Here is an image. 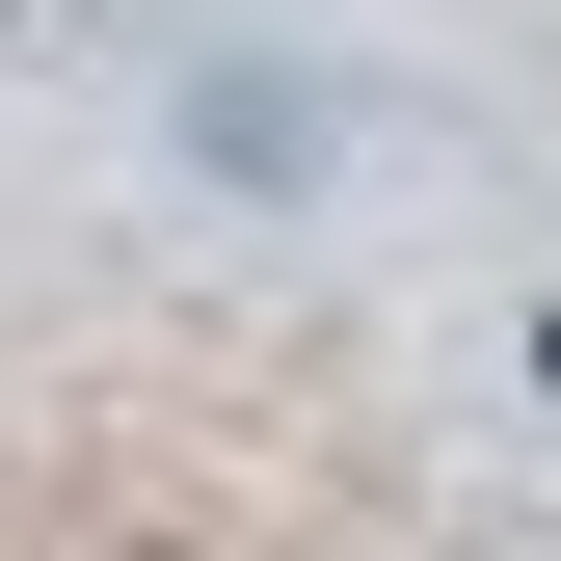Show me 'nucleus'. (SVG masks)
<instances>
[{
  "label": "nucleus",
  "mask_w": 561,
  "mask_h": 561,
  "mask_svg": "<svg viewBox=\"0 0 561 561\" xmlns=\"http://www.w3.org/2000/svg\"><path fill=\"white\" fill-rule=\"evenodd\" d=\"M535 375H561V347H535Z\"/></svg>",
  "instance_id": "1"
}]
</instances>
